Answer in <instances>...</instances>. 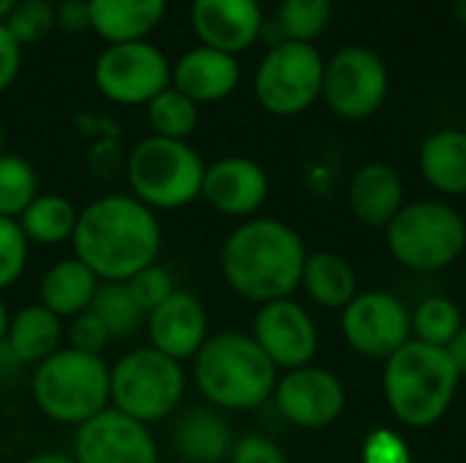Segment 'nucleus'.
<instances>
[{
	"mask_svg": "<svg viewBox=\"0 0 466 463\" xmlns=\"http://www.w3.org/2000/svg\"><path fill=\"white\" fill-rule=\"evenodd\" d=\"M55 30L68 35H82L90 30V8L87 0H63L55 5Z\"/></svg>",
	"mask_w": 466,
	"mask_h": 463,
	"instance_id": "nucleus-40",
	"label": "nucleus"
},
{
	"mask_svg": "<svg viewBox=\"0 0 466 463\" xmlns=\"http://www.w3.org/2000/svg\"><path fill=\"white\" fill-rule=\"evenodd\" d=\"M5 153V126H3V120H0V156Z\"/></svg>",
	"mask_w": 466,
	"mask_h": 463,
	"instance_id": "nucleus-47",
	"label": "nucleus"
},
{
	"mask_svg": "<svg viewBox=\"0 0 466 463\" xmlns=\"http://www.w3.org/2000/svg\"><path fill=\"white\" fill-rule=\"evenodd\" d=\"M98 287H101L98 276L71 254L52 262L49 270L41 276L38 303L49 308L55 317H60L63 322H68L93 306Z\"/></svg>",
	"mask_w": 466,
	"mask_h": 463,
	"instance_id": "nucleus-24",
	"label": "nucleus"
},
{
	"mask_svg": "<svg viewBox=\"0 0 466 463\" xmlns=\"http://www.w3.org/2000/svg\"><path fill=\"white\" fill-rule=\"evenodd\" d=\"M186 388L183 363L153 347H134L109 366V407L150 428L177 415Z\"/></svg>",
	"mask_w": 466,
	"mask_h": 463,
	"instance_id": "nucleus-7",
	"label": "nucleus"
},
{
	"mask_svg": "<svg viewBox=\"0 0 466 463\" xmlns=\"http://www.w3.org/2000/svg\"><path fill=\"white\" fill-rule=\"evenodd\" d=\"M76 218H79V207L68 196L41 191L16 221L30 246L55 248L63 243H71Z\"/></svg>",
	"mask_w": 466,
	"mask_h": 463,
	"instance_id": "nucleus-27",
	"label": "nucleus"
},
{
	"mask_svg": "<svg viewBox=\"0 0 466 463\" xmlns=\"http://www.w3.org/2000/svg\"><path fill=\"white\" fill-rule=\"evenodd\" d=\"M341 333L358 355L388 360L412 338L410 308L390 292H358L341 311Z\"/></svg>",
	"mask_w": 466,
	"mask_h": 463,
	"instance_id": "nucleus-12",
	"label": "nucleus"
},
{
	"mask_svg": "<svg viewBox=\"0 0 466 463\" xmlns=\"http://www.w3.org/2000/svg\"><path fill=\"white\" fill-rule=\"evenodd\" d=\"M147 126L153 136H164V139H177V142H188V136L197 131L199 126V106L183 96L177 87H167L161 90L147 106Z\"/></svg>",
	"mask_w": 466,
	"mask_h": 463,
	"instance_id": "nucleus-29",
	"label": "nucleus"
},
{
	"mask_svg": "<svg viewBox=\"0 0 466 463\" xmlns=\"http://www.w3.org/2000/svg\"><path fill=\"white\" fill-rule=\"evenodd\" d=\"M30 243L14 218H0V292L11 289L27 270Z\"/></svg>",
	"mask_w": 466,
	"mask_h": 463,
	"instance_id": "nucleus-34",
	"label": "nucleus"
},
{
	"mask_svg": "<svg viewBox=\"0 0 466 463\" xmlns=\"http://www.w3.org/2000/svg\"><path fill=\"white\" fill-rule=\"evenodd\" d=\"M333 3L330 0H281L279 25L289 41L311 44L330 22Z\"/></svg>",
	"mask_w": 466,
	"mask_h": 463,
	"instance_id": "nucleus-32",
	"label": "nucleus"
},
{
	"mask_svg": "<svg viewBox=\"0 0 466 463\" xmlns=\"http://www.w3.org/2000/svg\"><path fill=\"white\" fill-rule=\"evenodd\" d=\"M347 202H350L352 216L363 226L385 229L407 205L404 180L393 166L371 161L352 175L350 188H347Z\"/></svg>",
	"mask_w": 466,
	"mask_h": 463,
	"instance_id": "nucleus-21",
	"label": "nucleus"
},
{
	"mask_svg": "<svg viewBox=\"0 0 466 463\" xmlns=\"http://www.w3.org/2000/svg\"><path fill=\"white\" fill-rule=\"evenodd\" d=\"M300 289L309 300L328 311H344L358 295V273L336 251H311L303 265Z\"/></svg>",
	"mask_w": 466,
	"mask_h": 463,
	"instance_id": "nucleus-26",
	"label": "nucleus"
},
{
	"mask_svg": "<svg viewBox=\"0 0 466 463\" xmlns=\"http://www.w3.org/2000/svg\"><path fill=\"white\" fill-rule=\"evenodd\" d=\"M147 347L158 349L161 355L186 363L205 347L210 338V317L205 303L188 292L177 289L169 300L153 308L145 319Z\"/></svg>",
	"mask_w": 466,
	"mask_h": 463,
	"instance_id": "nucleus-17",
	"label": "nucleus"
},
{
	"mask_svg": "<svg viewBox=\"0 0 466 463\" xmlns=\"http://www.w3.org/2000/svg\"><path fill=\"white\" fill-rule=\"evenodd\" d=\"M420 175L442 196H466V131L442 128L420 145Z\"/></svg>",
	"mask_w": 466,
	"mask_h": 463,
	"instance_id": "nucleus-25",
	"label": "nucleus"
},
{
	"mask_svg": "<svg viewBox=\"0 0 466 463\" xmlns=\"http://www.w3.org/2000/svg\"><path fill=\"white\" fill-rule=\"evenodd\" d=\"M93 85L117 106H147L172 85V60L150 38L104 44L93 63Z\"/></svg>",
	"mask_w": 466,
	"mask_h": 463,
	"instance_id": "nucleus-10",
	"label": "nucleus"
},
{
	"mask_svg": "<svg viewBox=\"0 0 466 463\" xmlns=\"http://www.w3.org/2000/svg\"><path fill=\"white\" fill-rule=\"evenodd\" d=\"M41 194L35 166L19 153L0 156V218H19Z\"/></svg>",
	"mask_w": 466,
	"mask_h": 463,
	"instance_id": "nucleus-31",
	"label": "nucleus"
},
{
	"mask_svg": "<svg viewBox=\"0 0 466 463\" xmlns=\"http://www.w3.org/2000/svg\"><path fill=\"white\" fill-rule=\"evenodd\" d=\"M363 463H412L410 445L401 439V434L390 428H377L366 437L360 448Z\"/></svg>",
	"mask_w": 466,
	"mask_h": 463,
	"instance_id": "nucleus-37",
	"label": "nucleus"
},
{
	"mask_svg": "<svg viewBox=\"0 0 466 463\" xmlns=\"http://www.w3.org/2000/svg\"><path fill=\"white\" fill-rule=\"evenodd\" d=\"M205 161L188 145L147 134L126 156L128 194L156 213H172L202 199Z\"/></svg>",
	"mask_w": 466,
	"mask_h": 463,
	"instance_id": "nucleus-6",
	"label": "nucleus"
},
{
	"mask_svg": "<svg viewBox=\"0 0 466 463\" xmlns=\"http://www.w3.org/2000/svg\"><path fill=\"white\" fill-rule=\"evenodd\" d=\"M451 3H456V0H451Z\"/></svg>",
	"mask_w": 466,
	"mask_h": 463,
	"instance_id": "nucleus-49",
	"label": "nucleus"
},
{
	"mask_svg": "<svg viewBox=\"0 0 466 463\" xmlns=\"http://www.w3.org/2000/svg\"><path fill=\"white\" fill-rule=\"evenodd\" d=\"M240 74L235 55L197 44L172 63V87L188 96L197 106L218 104L238 90Z\"/></svg>",
	"mask_w": 466,
	"mask_h": 463,
	"instance_id": "nucleus-19",
	"label": "nucleus"
},
{
	"mask_svg": "<svg viewBox=\"0 0 466 463\" xmlns=\"http://www.w3.org/2000/svg\"><path fill=\"white\" fill-rule=\"evenodd\" d=\"M191 379L202 401L224 415L251 412L273 398L279 368L259 349L251 333H210L191 360Z\"/></svg>",
	"mask_w": 466,
	"mask_h": 463,
	"instance_id": "nucleus-3",
	"label": "nucleus"
},
{
	"mask_svg": "<svg viewBox=\"0 0 466 463\" xmlns=\"http://www.w3.org/2000/svg\"><path fill=\"white\" fill-rule=\"evenodd\" d=\"M453 5H456V19L466 25V0H456Z\"/></svg>",
	"mask_w": 466,
	"mask_h": 463,
	"instance_id": "nucleus-46",
	"label": "nucleus"
},
{
	"mask_svg": "<svg viewBox=\"0 0 466 463\" xmlns=\"http://www.w3.org/2000/svg\"><path fill=\"white\" fill-rule=\"evenodd\" d=\"M410 319H412V338L429 347H440V349H445L456 338V333L464 327L461 308L451 297H442V295L420 300L415 311H410Z\"/></svg>",
	"mask_w": 466,
	"mask_h": 463,
	"instance_id": "nucleus-30",
	"label": "nucleus"
},
{
	"mask_svg": "<svg viewBox=\"0 0 466 463\" xmlns=\"http://www.w3.org/2000/svg\"><path fill=\"white\" fill-rule=\"evenodd\" d=\"M46 3H55V5H57V3H63V0H46Z\"/></svg>",
	"mask_w": 466,
	"mask_h": 463,
	"instance_id": "nucleus-48",
	"label": "nucleus"
},
{
	"mask_svg": "<svg viewBox=\"0 0 466 463\" xmlns=\"http://www.w3.org/2000/svg\"><path fill=\"white\" fill-rule=\"evenodd\" d=\"M90 33L104 44L142 41L164 22L169 0H87Z\"/></svg>",
	"mask_w": 466,
	"mask_h": 463,
	"instance_id": "nucleus-22",
	"label": "nucleus"
},
{
	"mask_svg": "<svg viewBox=\"0 0 466 463\" xmlns=\"http://www.w3.org/2000/svg\"><path fill=\"white\" fill-rule=\"evenodd\" d=\"M461 377L448 352L410 338L382 371V393L390 415L407 428H431L453 407Z\"/></svg>",
	"mask_w": 466,
	"mask_h": 463,
	"instance_id": "nucleus-4",
	"label": "nucleus"
},
{
	"mask_svg": "<svg viewBox=\"0 0 466 463\" xmlns=\"http://www.w3.org/2000/svg\"><path fill=\"white\" fill-rule=\"evenodd\" d=\"M27 390L46 420L79 428L109 407V363L104 355L63 347L30 368Z\"/></svg>",
	"mask_w": 466,
	"mask_h": 463,
	"instance_id": "nucleus-5",
	"label": "nucleus"
},
{
	"mask_svg": "<svg viewBox=\"0 0 466 463\" xmlns=\"http://www.w3.org/2000/svg\"><path fill=\"white\" fill-rule=\"evenodd\" d=\"M306 257V243L295 226L279 218L254 216L224 237L218 267L224 284L238 297L265 306L292 297L295 289H300Z\"/></svg>",
	"mask_w": 466,
	"mask_h": 463,
	"instance_id": "nucleus-2",
	"label": "nucleus"
},
{
	"mask_svg": "<svg viewBox=\"0 0 466 463\" xmlns=\"http://www.w3.org/2000/svg\"><path fill=\"white\" fill-rule=\"evenodd\" d=\"M445 352H448L451 363L456 366L459 377L464 379L466 377V325L459 330V333H456V338L445 347Z\"/></svg>",
	"mask_w": 466,
	"mask_h": 463,
	"instance_id": "nucleus-42",
	"label": "nucleus"
},
{
	"mask_svg": "<svg viewBox=\"0 0 466 463\" xmlns=\"http://www.w3.org/2000/svg\"><path fill=\"white\" fill-rule=\"evenodd\" d=\"M268 172L248 156H224L205 166L202 199L227 218H254L268 202Z\"/></svg>",
	"mask_w": 466,
	"mask_h": 463,
	"instance_id": "nucleus-16",
	"label": "nucleus"
},
{
	"mask_svg": "<svg viewBox=\"0 0 466 463\" xmlns=\"http://www.w3.org/2000/svg\"><path fill=\"white\" fill-rule=\"evenodd\" d=\"M22 44L11 35L5 22H0V96L14 87L22 74Z\"/></svg>",
	"mask_w": 466,
	"mask_h": 463,
	"instance_id": "nucleus-39",
	"label": "nucleus"
},
{
	"mask_svg": "<svg viewBox=\"0 0 466 463\" xmlns=\"http://www.w3.org/2000/svg\"><path fill=\"white\" fill-rule=\"evenodd\" d=\"M188 22L199 44L238 57L259 41L265 16L259 0H191Z\"/></svg>",
	"mask_w": 466,
	"mask_h": 463,
	"instance_id": "nucleus-18",
	"label": "nucleus"
},
{
	"mask_svg": "<svg viewBox=\"0 0 466 463\" xmlns=\"http://www.w3.org/2000/svg\"><path fill=\"white\" fill-rule=\"evenodd\" d=\"M71 458L76 463H161L153 428L106 407L74 428Z\"/></svg>",
	"mask_w": 466,
	"mask_h": 463,
	"instance_id": "nucleus-14",
	"label": "nucleus"
},
{
	"mask_svg": "<svg viewBox=\"0 0 466 463\" xmlns=\"http://www.w3.org/2000/svg\"><path fill=\"white\" fill-rule=\"evenodd\" d=\"M235 439L227 415L208 404L175 415L169 428V448L183 463H227Z\"/></svg>",
	"mask_w": 466,
	"mask_h": 463,
	"instance_id": "nucleus-20",
	"label": "nucleus"
},
{
	"mask_svg": "<svg viewBox=\"0 0 466 463\" xmlns=\"http://www.w3.org/2000/svg\"><path fill=\"white\" fill-rule=\"evenodd\" d=\"M164 229L158 213L137 196L112 191L90 199L76 218L71 237L74 257L87 265L98 281H131L139 270L158 262Z\"/></svg>",
	"mask_w": 466,
	"mask_h": 463,
	"instance_id": "nucleus-1",
	"label": "nucleus"
},
{
	"mask_svg": "<svg viewBox=\"0 0 466 463\" xmlns=\"http://www.w3.org/2000/svg\"><path fill=\"white\" fill-rule=\"evenodd\" d=\"M27 368L11 355V349L5 347V341H0V390H11L16 388L27 374Z\"/></svg>",
	"mask_w": 466,
	"mask_h": 463,
	"instance_id": "nucleus-41",
	"label": "nucleus"
},
{
	"mask_svg": "<svg viewBox=\"0 0 466 463\" xmlns=\"http://www.w3.org/2000/svg\"><path fill=\"white\" fill-rule=\"evenodd\" d=\"M5 347L30 371L66 347V322L41 303L22 306L11 314Z\"/></svg>",
	"mask_w": 466,
	"mask_h": 463,
	"instance_id": "nucleus-23",
	"label": "nucleus"
},
{
	"mask_svg": "<svg viewBox=\"0 0 466 463\" xmlns=\"http://www.w3.org/2000/svg\"><path fill=\"white\" fill-rule=\"evenodd\" d=\"M5 27L22 44H38L55 30V3L46 0H19L5 16Z\"/></svg>",
	"mask_w": 466,
	"mask_h": 463,
	"instance_id": "nucleus-33",
	"label": "nucleus"
},
{
	"mask_svg": "<svg viewBox=\"0 0 466 463\" xmlns=\"http://www.w3.org/2000/svg\"><path fill=\"white\" fill-rule=\"evenodd\" d=\"M128 284V289H131V295H134V300H137V306L145 311V314H150L153 308H158L164 300H169L180 287L175 284V276H172V270L169 267H164V265H147L145 270H139L131 281H126Z\"/></svg>",
	"mask_w": 466,
	"mask_h": 463,
	"instance_id": "nucleus-35",
	"label": "nucleus"
},
{
	"mask_svg": "<svg viewBox=\"0 0 466 463\" xmlns=\"http://www.w3.org/2000/svg\"><path fill=\"white\" fill-rule=\"evenodd\" d=\"M90 311L104 322L112 341L134 338L139 330H145V319H147V314L137 306L128 284H117V281H101Z\"/></svg>",
	"mask_w": 466,
	"mask_h": 463,
	"instance_id": "nucleus-28",
	"label": "nucleus"
},
{
	"mask_svg": "<svg viewBox=\"0 0 466 463\" xmlns=\"http://www.w3.org/2000/svg\"><path fill=\"white\" fill-rule=\"evenodd\" d=\"M270 401L289 426L303 431H322L344 415L347 390L333 371L311 363L279 374Z\"/></svg>",
	"mask_w": 466,
	"mask_h": 463,
	"instance_id": "nucleus-13",
	"label": "nucleus"
},
{
	"mask_svg": "<svg viewBox=\"0 0 466 463\" xmlns=\"http://www.w3.org/2000/svg\"><path fill=\"white\" fill-rule=\"evenodd\" d=\"M8 322H11V311H8V303L0 292V341H5V333H8Z\"/></svg>",
	"mask_w": 466,
	"mask_h": 463,
	"instance_id": "nucleus-44",
	"label": "nucleus"
},
{
	"mask_svg": "<svg viewBox=\"0 0 466 463\" xmlns=\"http://www.w3.org/2000/svg\"><path fill=\"white\" fill-rule=\"evenodd\" d=\"M19 0H0V22H5V16L11 14V8L16 5Z\"/></svg>",
	"mask_w": 466,
	"mask_h": 463,
	"instance_id": "nucleus-45",
	"label": "nucleus"
},
{
	"mask_svg": "<svg viewBox=\"0 0 466 463\" xmlns=\"http://www.w3.org/2000/svg\"><path fill=\"white\" fill-rule=\"evenodd\" d=\"M393 259L415 273H437L461 259L466 251L464 216L440 199L407 202L385 226Z\"/></svg>",
	"mask_w": 466,
	"mask_h": 463,
	"instance_id": "nucleus-8",
	"label": "nucleus"
},
{
	"mask_svg": "<svg viewBox=\"0 0 466 463\" xmlns=\"http://www.w3.org/2000/svg\"><path fill=\"white\" fill-rule=\"evenodd\" d=\"M109 344H112L109 330L90 308L66 322V347L85 355H104Z\"/></svg>",
	"mask_w": 466,
	"mask_h": 463,
	"instance_id": "nucleus-36",
	"label": "nucleus"
},
{
	"mask_svg": "<svg viewBox=\"0 0 466 463\" xmlns=\"http://www.w3.org/2000/svg\"><path fill=\"white\" fill-rule=\"evenodd\" d=\"M251 338L279 371L311 366L319 349V330L311 311L292 297L259 306L251 322Z\"/></svg>",
	"mask_w": 466,
	"mask_h": 463,
	"instance_id": "nucleus-15",
	"label": "nucleus"
},
{
	"mask_svg": "<svg viewBox=\"0 0 466 463\" xmlns=\"http://www.w3.org/2000/svg\"><path fill=\"white\" fill-rule=\"evenodd\" d=\"M16 463H76L71 458V453H57V450H44V453H33L25 456L22 461Z\"/></svg>",
	"mask_w": 466,
	"mask_h": 463,
	"instance_id": "nucleus-43",
	"label": "nucleus"
},
{
	"mask_svg": "<svg viewBox=\"0 0 466 463\" xmlns=\"http://www.w3.org/2000/svg\"><path fill=\"white\" fill-rule=\"evenodd\" d=\"M322 98L344 120L371 117L388 98L385 60L366 46H344L325 63Z\"/></svg>",
	"mask_w": 466,
	"mask_h": 463,
	"instance_id": "nucleus-11",
	"label": "nucleus"
},
{
	"mask_svg": "<svg viewBox=\"0 0 466 463\" xmlns=\"http://www.w3.org/2000/svg\"><path fill=\"white\" fill-rule=\"evenodd\" d=\"M227 463H289L287 461V453L284 448L270 439L268 434H243L235 439L232 445V453H229V461Z\"/></svg>",
	"mask_w": 466,
	"mask_h": 463,
	"instance_id": "nucleus-38",
	"label": "nucleus"
},
{
	"mask_svg": "<svg viewBox=\"0 0 466 463\" xmlns=\"http://www.w3.org/2000/svg\"><path fill=\"white\" fill-rule=\"evenodd\" d=\"M325 60L314 44L284 41L270 46L254 71V96L276 117H295L322 96Z\"/></svg>",
	"mask_w": 466,
	"mask_h": 463,
	"instance_id": "nucleus-9",
	"label": "nucleus"
}]
</instances>
